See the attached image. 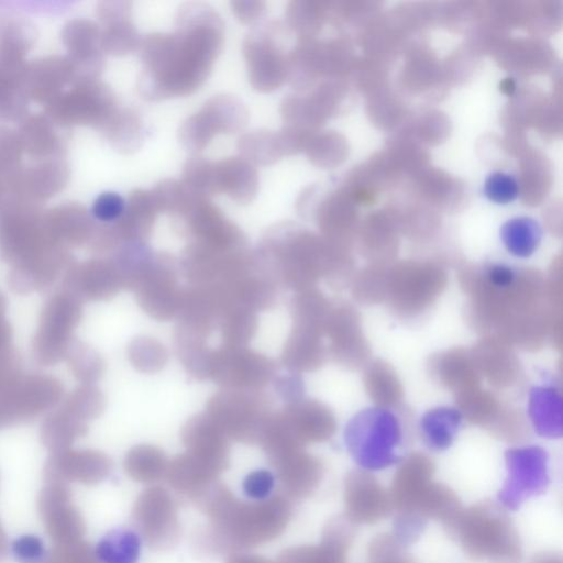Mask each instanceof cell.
I'll list each match as a JSON object with an SVG mask.
<instances>
[{
	"label": "cell",
	"mask_w": 563,
	"mask_h": 563,
	"mask_svg": "<svg viewBox=\"0 0 563 563\" xmlns=\"http://www.w3.org/2000/svg\"><path fill=\"white\" fill-rule=\"evenodd\" d=\"M175 25L174 33H151L141 41L143 69L137 90L148 101L197 91L209 78L222 51L224 23L209 4H181Z\"/></svg>",
	"instance_id": "6da1fadb"
},
{
	"label": "cell",
	"mask_w": 563,
	"mask_h": 563,
	"mask_svg": "<svg viewBox=\"0 0 563 563\" xmlns=\"http://www.w3.org/2000/svg\"><path fill=\"white\" fill-rule=\"evenodd\" d=\"M345 440L360 464L380 468L395 460L394 450L400 440L399 424L385 408L358 412L347 424Z\"/></svg>",
	"instance_id": "7a4b0ae2"
},
{
	"label": "cell",
	"mask_w": 563,
	"mask_h": 563,
	"mask_svg": "<svg viewBox=\"0 0 563 563\" xmlns=\"http://www.w3.org/2000/svg\"><path fill=\"white\" fill-rule=\"evenodd\" d=\"M284 26L279 21L265 22L243 41L249 81L260 92L276 90L287 80V54L282 45Z\"/></svg>",
	"instance_id": "3957f363"
},
{
	"label": "cell",
	"mask_w": 563,
	"mask_h": 563,
	"mask_svg": "<svg viewBox=\"0 0 563 563\" xmlns=\"http://www.w3.org/2000/svg\"><path fill=\"white\" fill-rule=\"evenodd\" d=\"M118 108L111 88L97 79L74 85L48 103L46 110L56 123L92 125L100 130Z\"/></svg>",
	"instance_id": "277c9868"
},
{
	"label": "cell",
	"mask_w": 563,
	"mask_h": 563,
	"mask_svg": "<svg viewBox=\"0 0 563 563\" xmlns=\"http://www.w3.org/2000/svg\"><path fill=\"white\" fill-rule=\"evenodd\" d=\"M445 275L433 267H402L388 273L386 297L402 313L423 310L442 291Z\"/></svg>",
	"instance_id": "5b68a950"
},
{
	"label": "cell",
	"mask_w": 563,
	"mask_h": 563,
	"mask_svg": "<svg viewBox=\"0 0 563 563\" xmlns=\"http://www.w3.org/2000/svg\"><path fill=\"white\" fill-rule=\"evenodd\" d=\"M27 47L0 41V119L21 118L27 104L25 91L26 64L23 56Z\"/></svg>",
	"instance_id": "8992f818"
},
{
	"label": "cell",
	"mask_w": 563,
	"mask_h": 563,
	"mask_svg": "<svg viewBox=\"0 0 563 563\" xmlns=\"http://www.w3.org/2000/svg\"><path fill=\"white\" fill-rule=\"evenodd\" d=\"M68 179L67 165L49 159L26 169H19L7 179L12 195L36 202L56 195Z\"/></svg>",
	"instance_id": "52a82bcc"
},
{
	"label": "cell",
	"mask_w": 563,
	"mask_h": 563,
	"mask_svg": "<svg viewBox=\"0 0 563 563\" xmlns=\"http://www.w3.org/2000/svg\"><path fill=\"white\" fill-rule=\"evenodd\" d=\"M74 84V67L69 58L46 57L26 66L25 91L27 97L46 106L59 97L66 84Z\"/></svg>",
	"instance_id": "ba28073f"
},
{
	"label": "cell",
	"mask_w": 563,
	"mask_h": 563,
	"mask_svg": "<svg viewBox=\"0 0 563 563\" xmlns=\"http://www.w3.org/2000/svg\"><path fill=\"white\" fill-rule=\"evenodd\" d=\"M214 163L217 194H224L240 205L252 202L258 190V174L254 165L241 156Z\"/></svg>",
	"instance_id": "9c48e42d"
},
{
	"label": "cell",
	"mask_w": 563,
	"mask_h": 563,
	"mask_svg": "<svg viewBox=\"0 0 563 563\" xmlns=\"http://www.w3.org/2000/svg\"><path fill=\"white\" fill-rule=\"evenodd\" d=\"M158 212L152 191L135 189L130 194L124 212L115 223L118 231L131 240H143L151 233Z\"/></svg>",
	"instance_id": "30bf717a"
},
{
	"label": "cell",
	"mask_w": 563,
	"mask_h": 563,
	"mask_svg": "<svg viewBox=\"0 0 563 563\" xmlns=\"http://www.w3.org/2000/svg\"><path fill=\"white\" fill-rule=\"evenodd\" d=\"M100 131L113 148L124 154L136 152L145 140L144 123L131 108H118Z\"/></svg>",
	"instance_id": "8fae6325"
},
{
	"label": "cell",
	"mask_w": 563,
	"mask_h": 563,
	"mask_svg": "<svg viewBox=\"0 0 563 563\" xmlns=\"http://www.w3.org/2000/svg\"><path fill=\"white\" fill-rule=\"evenodd\" d=\"M165 490L152 488L141 497V530L150 538L174 534L175 517L173 503Z\"/></svg>",
	"instance_id": "7c38bea8"
},
{
	"label": "cell",
	"mask_w": 563,
	"mask_h": 563,
	"mask_svg": "<svg viewBox=\"0 0 563 563\" xmlns=\"http://www.w3.org/2000/svg\"><path fill=\"white\" fill-rule=\"evenodd\" d=\"M217 134H233L241 131L249 121V111L241 99L233 95L220 93L209 98L201 109Z\"/></svg>",
	"instance_id": "4fadbf2b"
},
{
	"label": "cell",
	"mask_w": 563,
	"mask_h": 563,
	"mask_svg": "<svg viewBox=\"0 0 563 563\" xmlns=\"http://www.w3.org/2000/svg\"><path fill=\"white\" fill-rule=\"evenodd\" d=\"M18 135L23 151L31 156L46 158L60 153V140L45 115L37 114L26 119Z\"/></svg>",
	"instance_id": "5bb4252c"
},
{
	"label": "cell",
	"mask_w": 563,
	"mask_h": 563,
	"mask_svg": "<svg viewBox=\"0 0 563 563\" xmlns=\"http://www.w3.org/2000/svg\"><path fill=\"white\" fill-rule=\"evenodd\" d=\"M437 374L442 383L456 393L478 387V373L473 358L463 350H453L437 358Z\"/></svg>",
	"instance_id": "9a60e30c"
},
{
	"label": "cell",
	"mask_w": 563,
	"mask_h": 563,
	"mask_svg": "<svg viewBox=\"0 0 563 563\" xmlns=\"http://www.w3.org/2000/svg\"><path fill=\"white\" fill-rule=\"evenodd\" d=\"M473 362L475 367L481 369L493 384L500 386L510 382L515 374V358L506 346L497 341H484L477 346Z\"/></svg>",
	"instance_id": "2e32d148"
},
{
	"label": "cell",
	"mask_w": 563,
	"mask_h": 563,
	"mask_svg": "<svg viewBox=\"0 0 563 563\" xmlns=\"http://www.w3.org/2000/svg\"><path fill=\"white\" fill-rule=\"evenodd\" d=\"M530 416L536 429L541 434L560 435L562 428V404L556 390L544 387L532 389Z\"/></svg>",
	"instance_id": "e0dca14e"
},
{
	"label": "cell",
	"mask_w": 563,
	"mask_h": 563,
	"mask_svg": "<svg viewBox=\"0 0 563 563\" xmlns=\"http://www.w3.org/2000/svg\"><path fill=\"white\" fill-rule=\"evenodd\" d=\"M241 157L252 165H273L284 155L277 131L258 129L244 133L238 140Z\"/></svg>",
	"instance_id": "ac0fdd59"
},
{
	"label": "cell",
	"mask_w": 563,
	"mask_h": 563,
	"mask_svg": "<svg viewBox=\"0 0 563 563\" xmlns=\"http://www.w3.org/2000/svg\"><path fill=\"white\" fill-rule=\"evenodd\" d=\"M140 554V539L128 529H117L104 536L96 547L100 563H135Z\"/></svg>",
	"instance_id": "d6986e66"
},
{
	"label": "cell",
	"mask_w": 563,
	"mask_h": 563,
	"mask_svg": "<svg viewBox=\"0 0 563 563\" xmlns=\"http://www.w3.org/2000/svg\"><path fill=\"white\" fill-rule=\"evenodd\" d=\"M461 422V413L452 408H437L421 419V429L428 444L434 449L448 448Z\"/></svg>",
	"instance_id": "ffe728a7"
},
{
	"label": "cell",
	"mask_w": 563,
	"mask_h": 563,
	"mask_svg": "<svg viewBox=\"0 0 563 563\" xmlns=\"http://www.w3.org/2000/svg\"><path fill=\"white\" fill-rule=\"evenodd\" d=\"M368 395L380 406H391L401 398V386L393 368L380 361L373 363L365 373Z\"/></svg>",
	"instance_id": "44dd1931"
},
{
	"label": "cell",
	"mask_w": 563,
	"mask_h": 563,
	"mask_svg": "<svg viewBox=\"0 0 563 563\" xmlns=\"http://www.w3.org/2000/svg\"><path fill=\"white\" fill-rule=\"evenodd\" d=\"M506 247L516 256L532 254L539 244L541 232L532 219L517 218L508 221L501 230Z\"/></svg>",
	"instance_id": "7402d4cb"
},
{
	"label": "cell",
	"mask_w": 563,
	"mask_h": 563,
	"mask_svg": "<svg viewBox=\"0 0 563 563\" xmlns=\"http://www.w3.org/2000/svg\"><path fill=\"white\" fill-rule=\"evenodd\" d=\"M140 36L132 19L104 25L101 31V49L111 55L121 56L140 48Z\"/></svg>",
	"instance_id": "603a6c76"
},
{
	"label": "cell",
	"mask_w": 563,
	"mask_h": 563,
	"mask_svg": "<svg viewBox=\"0 0 563 563\" xmlns=\"http://www.w3.org/2000/svg\"><path fill=\"white\" fill-rule=\"evenodd\" d=\"M192 191L210 198L218 195L216 188V163L194 155L184 164L183 180Z\"/></svg>",
	"instance_id": "cb8c5ba5"
},
{
	"label": "cell",
	"mask_w": 563,
	"mask_h": 563,
	"mask_svg": "<svg viewBox=\"0 0 563 563\" xmlns=\"http://www.w3.org/2000/svg\"><path fill=\"white\" fill-rule=\"evenodd\" d=\"M216 135L214 128L201 110L188 117L178 130L179 142L191 153L205 150Z\"/></svg>",
	"instance_id": "d4e9b609"
},
{
	"label": "cell",
	"mask_w": 563,
	"mask_h": 563,
	"mask_svg": "<svg viewBox=\"0 0 563 563\" xmlns=\"http://www.w3.org/2000/svg\"><path fill=\"white\" fill-rule=\"evenodd\" d=\"M456 401L472 422H488L496 418L498 412V405L494 397L477 387L459 393Z\"/></svg>",
	"instance_id": "484cf974"
},
{
	"label": "cell",
	"mask_w": 563,
	"mask_h": 563,
	"mask_svg": "<svg viewBox=\"0 0 563 563\" xmlns=\"http://www.w3.org/2000/svg\"><path fill=\"white\" fill-rule=\"evenodd\" d=\"M317 15L314 3L301 0L291 1L286 7L285 25L303 37L314 30Z\"/></svg>",
	"instance_id": "4316f807"
},
{
	"label": "cell",
	"mask_w": 563,
	"mask_h": 563,
	"mask_svg": "<svg viewBox=\"0 0 563 563\" xmlns=\"http://www.w3.org/2000/svg\"><path fill=\"white\" fill-rule=\"evenodd\" d=\"M22 152L18 133L0 126V177L7 179L20 169Z\"/></svg>",
	"instance_id": "83f0119b"
},
{
	"label": "cell",
	"mask_w": 563,
	"mask_h": 563,
	"mask_svg": "<svg viewBox=\"0 0 563 563\" xmlns=\"http://www.w3.org/2000/svg\"><path fill=\"white\" fill-rule=\"evenodd\" d=\"M125 209L124 199L117 192H103L95 200L92 216L103 223L117 222Z\"/></svg>",
	"instance_id": "f1b7e54d"
},
{
	"label": "cell",
	"mask_w": 563,
	"mask_h": 563,
	"mask_svg": "<svg viewBox=\"0 0 563 563\" xmlns=\"http://www.w3.org/2000/svg\"><path fill=\"white\" fill-rule=\"evenodd\" d=\"M485 192L490 200L497 203H508L517 197L518 185L510 175L495 173L487 178Z\"/></svg>",
	"instance_id": "f546056e"
},
{
	"label": "cell",
	"mask_w": 563,
	"mask_h": 563,
	"mask_svg": "<svg viewBox=\"0 0 563 563\" xmlns=\"http://www.w3.org/2000/svg\"><path fill=\"white\" fill-rule=\"evenodd\" d=\"M11 551L20 563H40L45 555V544L38 536L23 534L14 539Z\"/></svg>",
	"instance_id": "4dcf8cb0"
},
{
	"label": "cell",
	"mask_w": 563,
	"mask_h": 563,
	"mask_svg": "<svg viewBox=\"0 0 563 563\" xmlns=\"http://www.w3.org/2000/svg\"><path fill=\"white\" fill-rule=\"evenodd\" d=\"M274 475L266 470L250 473L243 481L244 494L254 500H264L274 488Z\"/></svg>",
	"instance_id": "1f68e13d"
},
{
	"label": "cell",
	"mask_w": 563,
	"mask_h": 563,
	"mask_svg": "<svg viewBox=\"0 0 563 563\" xmlns=\"http://www.w3.org/2000/svg\"><path fill=\"white\" fill-rule=\"evenodd\" d=\"M97 12L104 26L131 20L132 3L130 1H102L98 4Z\"/></svg>",
	"instance_id": "d6a6232c"
},
{
	"label": "cell",
	"mask_w": 563,
	"mask_h": 563,
	"mask_svg": "<svg viewBox=\"0 0 563 563\" xmlns=\"http://www.w3.org/2000/svg\"><path fill=\"white\" fill-rule=\"evenodd\" d=\"M231 9L236 19L244 24H252L264 16L266 2L254 0L231 1Z\"/></svg>",
	"instance_id": "836d02e7"
},
{
	"label": "cell",
	"mask_w": 563,
	"mask_h": 563,
	"mask_svg": "<svg viewBox=\"0 0 563 563\" xmlns=\"http://www.w3.org/2000/svg\"><path fill=\"white\" fill-rule=\"evenodd\" d=\"M229 563H268L264 561L263 559L253 558V556H241L232 559Z\"/></svg>",
	"instance_id": "e575fe53"
}]
</instances>
